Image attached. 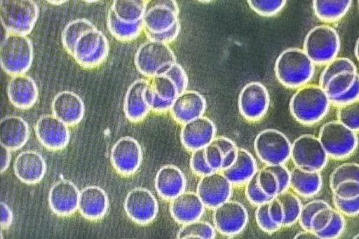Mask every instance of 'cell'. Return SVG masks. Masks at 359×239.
<instances>
[{"label": "cell", "mask_w": 359, "mask_h": 239, "mask_svg": "<svg viewBox=\"0 0 359 239\" xmlns=\"http://www.w3.org/2000/svg\"><path fill=\"white\" fill-rule=\"evenodd\" d=\"M36 132L41 143L50 149L64 148L69 139L68 125L55 116H43L39 120Z\"/></svg>", "instance_id": "obj_18"}, {"label": "cell", "mask_w": 359, "mask_h": 239, "mask_svg": "<svg viewBox=\"0 0 359 239\" xmlns=\"http://www.w3.org/2000/svg\"><path fill=\"white\" fill-rule=\"evenodd\" d=\"M257 172L245 183V196L251 204L256 206L268 203L273 198L266 195L259 186Z\"/></svg>", "instance_id": "obj_46"}, {"label": "cell", "mask_w": 359, "mask_h": 239, "mask_svg": "<svg viewBox=\"0 0 359 239\" xmlns=\"http://www.w3.org/2000/svg\"><path fill=\"white\" fill-rule=\"evenodd\" d=\"M291 145L282 132L267 128L257 134L254 149L258 158L266 165H284L290 158Z\"/></svg>", "instance_id": "obj_6"}, {"label": "cell", "mask_w": 359, "mask_h": 239, "mask_svg": "<svg viewBox=\"0 0 359 239\" xmlns=\"http://www.w3.org/2000/svg\"><path fill=\"white\" fill-rule=\"evenodd\" d=\"M109 53V44L107 37L95 27L81 36L71 55L81 67L93 69L102 64Z\"/></svg>", "instance_id": "obj_8"}, {"label": "cell", "mask_w": 359, "mask_h": 239, "mask_svg": "<svg viewBox=\"0 0 359 239\" xmlns=\"http://www.w3.org/2000/svg\"><path fill=\"white\" fill-rule=\"evenodd\" d=\"M107 27L111 34L116 39L128 41L137 38L144 30L143 21L126 22L119 20L109 8L107 15Z\"/></svg>", "instance_id": "obj_33"}, {"label": "cell", "mask_w": 359, "mask_h": 239, "mask_svg": "<svg viewBox=\"0 0 359 239\" xmlns=\"http://www.w3.org/2000/svg\"><path fill=\"white\" fill-rule=\"evenodd\" d=\"M354 54L355 56V58L358 60V39L356 40L355 48H354Z\"/></svg>", "instance_id": "obj_61"}, {"label": "cell", "mask_w": 359, "mask_h": 239, "mask_svg": "<svg viewBox=\"0 0 359 239\" xmlns=\"http://www.w3.org/2000/svg\"><path fill=\"white\" fill-rule=\"evenodd\" d=\"M330 206L323 200H313L302 205L298 221L304 230L311 231V221L313 215L320 209Z\"/></svg>", "instance_id": "obj_45"}, {"label": "cell", "mask_w": 359, "mask_h": 239, "mask_svg": "<svg viewBox=\"0 0 359 239\" xmlns=\"http://www.w3.org/2000/svg\"><path fill=\"white\" fill-rule=\"evenodd\" d=\"M322 185L323 179L318 171H306L296 167L290 170V188L297 195L313 197L318 193Z\"/></svg>", "instance_id": "obj_27"}, {"label": "cell", "mask_w": 359, "mask_h": 239, "mask_svg": "<svg viewBox=\"0 0 359 239\" xmlns=\"http://www.w3.org/2000/svg\"><path fill=\"white\" fill-rule=\"evenodd\" d=\"M204 156L206 163L213 171H221L223 154L212 142L204 148Z\"/></svg>", "instance_id": "obj_53"}, {"label": "cell", "mask_w": 359, "mask_h": 239, "mask_svg": "<svg viewBox=\"0 0 359 239\" xmlns=\"http://www.w3.org/2000/svg\"><path fill=\"white\" fill-rule=\"evenodd\" d=\"M148 2L147 0H115L110 8L119 20L126 22H136L142 20Z\"/></svg>", "instance_id": "obj_31"}, {"label": "cell", "mask_w": 359, "mask_h": 239, "mask_svg": "<svg viewBox=\"0 0 359 239\" xmlns=\"http://www.w3.org/2000/svg\"><path fill=\"white\" fill-rule=\"evenodd\" d=\"M1 58L5 67L11 64H16L18 69L20 64L24 66L30 59V48L28 42L20 36H11L5 41L1 50ZM18 71V69H16Z\"/></svg>", "instance_id": "obj_29"}, {"label": "cell", "mask_w": 359, "mask_h": 239, "mask_svg": "<svg viewBox=\"0 0 359 239\" xmlns=\"http://www.w3.org/2000/svg\"><path fill=\"white\" fill-rule=\"evenodd\" d=\"M110 160L118 173L124 176L132 175L142 163L141 146L135 139L129 136L123 137L112 146Z\"/></svg>", "instance_id": "obj_12"}, {"label": "cell", "mask_w": 359, "mask_h": 239, "mask_svg": "<svg viewBox=\"0 0 359 239\" xmlns=\"http://www.w3.org/2000/svg\"><path fill=\"white\" fill-rule=\"evenodd\" d=\"M359 78H358L351 88L340 96L330 100V104L341 106L358 100Z\"/></svg>", "instance_id": "obj_55"}, {"label": "cell", "mask_w": 359, "mask_h": 239, "mask_svg": "<svg viewBox=\"0 0 359 239\" xmlns=\"http://www.w3.org/2000/svg\"><path fill=\"white\" fill-rule=\"evenodd\" d=\"M14 170L17 177L23 182L34 184L43 177L45 173V163L38 153L25 151L16 158Z\"/></svg>", "instance_id": "obj_26"}, {"label": "cell", "mask_w": 359, "mask_h": 239, "mask_svg": "<svg viewBox=\"0 0 359 239\" xmlns=\"http://www.w3.org/2000/svg\"><path fill=\"white\" fill-rule=\"evenodd\" d=\"M332 202L335 210L344 216L355 217L359 213V196L352 198H341L332 194Z\"/></svg>", "instance_id": "obj_49"}, {"label": "cell", "mask_w": 359, "mask_h": 239, "mask_svg": "<svg viewBox=\"0 0 359 239\" xmlns=\"http://www.w3.org/2000/svg\"><path fill=\"white\" fill-rule=\"evenodd\" d=\"M191 170L198 176H203L214 172L206 163L204 156V148L192 151L190 158Z\"/></svg>", "instance_id": "obj_51"}, {"label": "cell", "mask_w": 359, "mask_h": 239, "mask_svg": "<svg viewBox=\"0 0 359 239\" xmlns=\"http://www.w3.org/2000/svg\"><path fill=\"white\" fill-rule=\"evenodd\" d=\"M27 138L25 123L17 117H8L0 123V142L6 149H15L23 145Z\"/></svg>", "instance_id": "obj_28"}, {"label": "cell", "mask_w": 359, "mask_h": 239, "mask_svg": "<svg viewBox=\"0 0 359 239\" xmlns=\"http://www.w3.org/2000/svg\"><path fill=\"white\" fill-rule=\"evenodd\" d=\"M358 78L359 75L357 71L340 72L328 80L323 90L331 100L348 91Z\"/></svg>", "instance_id": "obj_34"}, {"label": "cell", "mask_w": 359, "mask_h": 239, "mask_svg": "<svg viewBox=\"0 0 359 239\" xmlns=\"http://www.w3.org/2000/svg\"><path fill=\"white\" fill-rule=\"evenodd\" d=\"M258 170L254 156L246 149L238 148L234 163L221 172L232 185L244 184Z\"/></svg>", "instance_id": "obj_25"}, {"label": "cell", "mask_w": 359, "mask_h": 239, "mask_svg": "<svg viewBox=\"0 0 359 239\" xmlns=\"http://www.w3.org/2000/svg\"><path fill=\"white\" fill-rule=\"evenodd\" d=\"M212 142L219 149L223 156L232 149L237 148L231 139L224 136L215 137Z\"/></svg>", "instance_id": "obj_58"}, {"label": "cell", "mask_w": 359, "mask_h": 239, "mask_svg": "<svg viewBox=\"0 0 359 239\" xmlns=\"http://www.w3.org/2000/svg\"><path fill=\"white\" fill-rule=\"evenodd\" d=\"M170 200V212L177 223L199 219L204 213L205 207L195 192L183 191Z\"/></svg>", "instance_id": "obj_20"}, {"label": "cell", "mask_w": 359, "mask_h": 239, "mask_svg": "<svg viewBox=\"0 0 359 239\" xmlns=\"http://www.w3.org/2000/svg\"><path fill=\"white\" fill-rule=\"evenodd\" d=\"M215 135L216 127L213 121L201 116L182 124L180 139L185 149L193 151L205 148Z\"/></svg>", "instance_id": "obj_14"}, {"label": "cell", "mask_w": 359, "mask_h": 239, "mask_svg": "<svg viewBox=\"0 0 359 239\" xmlns=\"http://www.w3.org/2000/svg\"><path fill=\"white\" fill-rule=\"evenodd\" d=\"M294 239H318L317 235L311 231L304 230L297 233L294 237Z\"/></svg>", "instance_id": "obj_60"}, {"label": "cell", "mask_w": 359, "mask_h": 239, "mask_svg": "<svg viewBox=\"0 0 359 239\" xmlns=\"http://www.w3.org/2000/svg\"><path fill=\"white\" fill-rule=\"evenodd\" d=\"M6 2L2 9V15L6 26H17V23L22 24V26L26 18H33L34 13H28V8L31 7L29 5V1H9L11 6Z\"/></svg>", "instance_id": "obj_38"}, {"label": "cell", "mask_w": 359, "mask_h": 239, "mask_svg": "<svg viewBox=\"0 0 359 239\" xmlns=\"http://www.w3.org/2000/svg\"><path fill=\"white\" fill-rule=\"evenodd\" d=\"M346 180L359 181V165L344 163L337 166L330 176V186L332 191L338 184Z\"/></svg>", "instance_id": "obj_41"}, {"label": "cell", "mask_w": 359, "mask_h": 239, "mask_svg": "<svg viewBox=\"0 0 359 239\" xmlns=\"http://www.w3.org/2000/svg\"><path fill=\"white\" fill-rule=\"evenodd\" d=\"M332 194L341 198H352L359 196V181L346 180L340 182L332 191Z\"/></svg>", "instance_id": "obj_52"}, {"label": "cell", "mask_w": 359, "mask_h": 239, "mask_svg": "<svg viewBox=\"0 0 359 239\" xmlns=\"http://www.w3.org/2000/svg\"><path fill=\"white\" fill-rule=\"evenodd\" d=\"M340 49V39L337 31L328 25H318L306 34L303 50L315 64H327Z\"/></svg>", "instance_id": "obj_4"}, {"label": "cell", "mask_w": 359, "mask_h": 239, "mask_svg": "<svg viewBox=\"0 0 359 239\" xmlns=\"http://www.w3.org/2000/svg\"><path fill=\"white\" fill-rule=\"evenodd\" d=\"M186 178L182 170L173 165H165L157 172L154 185L158 194L165 200H172L186 188Z\"/></svg>", "instance_id": "obj_24"}, {"label": "cell", "mask_w": 359, "mask_h": 239, "mask_svg": "<svg viewBox=\"0 0 359 239\" xmlns=\"http://www.w3.org/2000/svg\"><path fill=\"white\" fill-rule=\"evenodd\" d=\"M270 97L266 88L258 81L243 86L238 99L240 114L249 121L261 119L267 112Z\"/></svg>", "instance_id": "obj_10"}, {"label": "cell", "mask_w": 359, "mask_h": 239, "mask_svg": "<svg viewBox=\"0 0 359 239\" xmlns=\"http://www.w3.org/2000/svg\"><path fill=\"white\" fill-rule=\"evenodd\" d=\"M290 158L296 168L320 172L327 165L328 156L317 137L304 134L292 143Z\"/></svg>", "instance_id": "obj_7"}, {"label": "cell", "mask_w": 359, "mask_h": 239, "mask_svg": "<svg viewBox=\"0 0 359 239\" xmlns=\"http://www.w3.org/2000/svg\"><path fill=\"white\" fill-rule=\"evenodd\" d=\"M95 28L94 25L86 19H77L67 25L62 34L65 48L72 54L77 41L87 32Z\"/></svg>", "instance_id": "obj_36"}, {"label": "cell", "mask_w": 359, "mask_h": 239, "mask_svg": "<svg viewBox=\"0 0 359 239\" xmlns=\"http://www.w3.org/2000/svg\"><path fill=\"white\" fill-rule=\"evenodd\" d=\"M238 147L226 153L222 158L221 171L229 168L236 161Z\"/></svg>", "instance_id": "obj_59"}, {"label": "cell", "mask_w": 359, "mask_h": 239, "mask_svg": "<svg viewBox=\"0 0 359 239\" xmlns=\"http://www.w3.org/2000/svg\"><path fill=\"white\" fill-rule=\"evenodd\" d=\"M215 229L209 222L199 219L184 224L177 233V238H215Z\"/></svg>", "instance_id": "obj_37"}, {"label": "cell", "mask_w": 359, "mask_h": 239, "mask_svg": "<svg viewBox=\"0 0 359 239\" xmlns=\"http://www.w3.org/2000/svg\"><path fill=\"white\" fill-rule=\"evenodd\" d=\"M328 157L341 159L351 156L358 144V132L337 120L324 123L318 137Z\"/></svg>", "instance_id": "obj_3"}, {"label": "cell", "mask_w": 359, "mask_h": 239, "mask_svg": "<svg viewBox=\"0 0 359 239\" xmlns=\"http://www.w3.org/2000/svg\"><path fill=\"white\" fill-rule=\"evenodd\" d=\"M344 71H357V68L349 58L344 57L334 58L323 70L319 78V86L323 88L330 78Z\"/></svg>", "instance_id": "obj_39"}, {"label": "cell", "mask_w": 359, "mask_h": 239, "mask_svg": "<svg viewBox=\"0 0 359 239\" xmlns=\"http://www.w3.org/2000/svg\"><path fill=\"white\" fill-rule=\"evenodd\" d=\"M285 0H249L250 7L257 14L270 17L278 13L286 4Z\"/></svg>", "instance_id": "obj_43"}, {"label": "cell", "mask_w": 359, "mask_h": 239, "mask_svg": "<svg viewBox=\"0 0 359 239\" xmlns=\"http://www.w3.org/2000/svg\"><path fill=\"white\" fill-rule=\"evenodd\" d=\"M268 205L269 202L257 206L255 210V220L259 228L271 234L278 231L282 227L275 224L271 219L268 213Z\"/></svg>", "instance_id": "obj_48"}, {"label": "cell", "mask_w": 359, "mask_h": 239, "mask_svg": "<svg viewBox=\"0 0 359 239\" xmlns=\"http://www.w3.org/2000/svg\"><path fill=\"white\" fill-rule=\"evenodd\" d=\"M134 62L140 73L152 78L163 74L177 59L168 44L149 39L137 50Z\"/></svg>", "instance_id": "obj_5"}, {"label": "cell", "mask_w": 359, "mask_h": 239, "mask_svg": "<svg viewBox=\"0 0 359 239\" xmlns=\"http://www.w3.org/2000/svg\"><path fill=\"white\" fill-rule=\"evenodd\" d=\"M274 71L282 85L287 88H299L306 85L313 78L315 67L303 50L289 48L277 57Z\"/></svg>", "instance_id": "obj_2"}, {"label": "cell", "mask_w": 359, "mask_h": 239, "mask_svg": "<svg viewBox=\"0 0 359 239\" xmlns=\"http://www.w3.org/2000/svg\"><path fill=\"white\" fill-rule=\"evenodd\" d=\"M109 203L106 192L100 186H88L79 191L78 210L87 219L102 218L108 210Z\"/></svg>", "instance_id": "obj_22"}, {"label": "cell", "mask_w": 359, "mask_h": 239, "mask_svg": "<svg viewBox=\"0 0 359 239\" xmlns=\"http://www.w3.org/2000/svg\"><path fill=\"white\" fill-rule=\"evenodd\" d=\"M268 213L271 219L282 227L284 212L281 203L276 196L269 202Z\"/></svg>", "instance_id": "obj_57"}, {"label": "cell", "mask_w": 359, "mask_h": 239, "mask_svg": "<svg viewBox=\"0 0 359 239\" xmlns=\"http://www.w3.org/2000/svg\"><path fill=\"white\" fill-rule=\"evenodd\" d=\"M330 104L323 88L319 85L306 84L293 94L289 107L297 121L304 125H313L326 116Z\"/></svg>", "instance_id": "obj_1"}, {"label": "cell", "mask_w": 359, "mask_h": 239, "mask_svg": "<svg viewBox=\"0 0 359 239\" xmlns=\"http://www.w3.org/2000/svg\"><path fill=\"white\" fill-rule=\"evenodd\" d=\"M180 23L178 21L175 24V25L172 27H171L170 29L167 31L158 34H152L148 32H145V34L149 40H153L168 44L169 43L173 41L177 37L180 32Z\"/></svg>", "instance_id": "obj_56"}, {"label": "cell", "mask_w": 359, "mask_h": 239, "mask_svg": "<svg viewBox=\"0 0 359 239\" xmlns=\"http://www.w3.org/2000/svg\"><path fill=\"white\" fill-rule=\"evenodd\" d=\"M337 116L339 123L358 132L359 130V100L339 106Z\"/></svg>", "instance_id": "obj_40"}, {"label": "cell", "mask_w": 359, "mask_h": 239, "mask_svg": "<svg viewBox=\"0 0 359 239\" xmlns=\"http://www.w3.org/2000/svg\"><path fill=\"white\" fill-rule=\"evenodd\" d=\"M127 216L140 225L151 223L156 217L158 205L153 193L142 187L135 188L127 194L123 204Z\"/></svg>", "instance_id": "obj_11"}, {"label": "cell", "mask_w": 359, "mask_h": 239, "mask_svg": "<svg viewBox=\"0 0 359 239\" xmlns=\"http://www.w3.org/2000/svg\"><path fill=\"white\" fill-rule=\"evenodd\" d=\"M232 186L221 171H214L201 177L196 193L205 207L214 209L230 199Z\"/></svg>", "instance_id": "obj_13"}, {"label": "cell", "mask_w": 359, "mask_h": 239, "mask_svg": "<svg viewBox=\"0 0 359 239\" xmlns=\"http://www.w3.org/2000/svg\"><path fill=\"white\" fill-rule=\"evenodd\" d=\"M149 81L139 78L128 87L123 102V109L126 118L131 122L142 121L151 111L145 99V90Z\"/></svg>", "instance_id": "obj_19"}, {"label": "cell", "mask_w": 359, "mask_h": 239, "mask_svg": "<svg viewBox=\"0 0 359 239\" xmlns=\"http://www.w3.org/2000/svg\"><path fill=\"white\" fill-rule=\"evenodd\" d=\"M331 206L319 210L311 221V231L315 234L323 230L330 223L334 212Z\"/></svg>", "instance_id": "obj_50"}, {"label": "cell", "mask_w": 359, "mask_h": 239, "mask_svg": "<svg viewBox=\"0 0 359 239\" xmlns=\"http://www.w3.org/2000/svg\"><path fill=\"white\" fill-rule=\"evenodd\" d=\"M79 191L71 182L62 180L51 188L49 203L52 210L60 216H68L78 210Z\"/></svg>", "instance_id": "obj_21"}, {"label": "cell", "mask_w": 359, "mask_h": 239, "mask_svg": "<svg viewBox=\"0 0 359 239\" xmlns=\"http://www.w3.org/2000/svg\"><path fill=\"white\" fill-rule=\"evenodd\" d=\"M351 4V0H315L313 1V9L320 20L332 22L343 18Z\"/></svg>", "instance_id": "obj_30"}, {"label": "cell", "mask_w": 359, "mask_h": 239, "mask_svg": "<svg viewBox=\"0 0 359 239\" xmlns=\"http://www.w3.org/2000/svg\"><path fill=\"white\" fill-rule=\"evenodd\" d=\"M36 88L31 80L18 77L11 81L8 93L11 101L20 107L31 106L36 99Z\"/></svg>", "instance_id": "obj_32"}, {"label": "cell", "mask_w": 359, "mask_h": 239, "mask_svg": "<svg viewBox=\"0 0 359 239\" xmlns=\"http://www.w3.org/2000/svg\"><path fill=\"white\" fill-rule=\"evenodd\" d=\"M344 216L334 210L332 217L328 225L321 231L316 233L320 239H334L339 237L345 228Z\"/></svg>", "instance_id": "obj_44"}, {"label": "cell", "mask_w": 359, "mask_h": 239, "mask_svg": "<svg viewBox=\"0 0 359 239\" xmlns=\"http://www.w3.org/2000/svg\"><path fill=\"white\" fill-rule=\"evenodd\" d=\"M206 109V101L198 91L186 90L179 93L169 109L173 119L180 124L203 115Z\"/></svg>", "instance_id": "obj_17"}, {"label": "cell", "mask_w": 359, "mask_h": 239, "mask_svg": "<svg viewBox=\"0 0 359 239\" xmlns=\"http://www.w3.org/2000/svg\"><path fill=\"white\" fill-rule=\"evenodd\" d=\"M53 116L67 125L78 124L83 118L85 106L81 97L71 91L57 94L53 102Z\"/></svg>", "instance_id": "obj_23"}, {"label": "cell", "mask_w": 359, "mask_h": 239, "mask_svg": "<svg viewBox=\"0 0 359 239\" xmlns=\"http://www.w3.org/2000/svg\"><path fill=\"white\" fill-rule=\"evenodd\" d=\"M212 210L214 228L223 235H236L244 230L248 224V211L238 201L229 199Z\"/></svg>", "instance_id": "obj_9"}, {"label": "cell", "mask_w": 359, "mask_h": 239, "mask_svg": "<svg viewBox=\"0 0 359 239\" xmlns=\"http://www.w3.org/2000/svg\"><path fill=\"white\" fill-rule=\"evenodd\" d=\"M178 95L176 86L166 76L161 74L151 78L145 90V99L151 111L163 113L169 111Z\"/></svg>", "instance_id": "obj_16"}, {"label": "cell", "mask_w": 359, "mask_h": 239, "mask_svg": "<svg viewBox=\"0 0 359 239\" xmlns=\"http://www.w3.org/2000/svg\"><path fill=\"white\" fill-rule=\"evenodd\" d=\"M276 197L281 203L284 212L282 227L290 226L295 224L298 221L302 206L297 195L287 190Z\"/></svg>", "instance_id": "obj_35"}, {"label": "cell", "mask_w": 359, "mask_h": 239, "mask_svg": "<svg viewBox=\"0 0 359 239\" xmlns=\"http://www.w3.org/2000/svg\"><path fill=\"white\" fill-rule=\"evenodd\" d=\"M179 11L175 1H157L147 10L143 17L144 32L158 34L170 29L179 21Z\"/></svg>", "instance_id": "obj_15"}, {"label": "cell", "mask_w": 359, "mask_h": 239, "mask_svg": "<svg viewBox=\"0 0 359 239\" xmlns=\"http://www.w3.org/2000/svg\"><path fill=\"white\" fill-rule=\"evenodd\" d=\"M276 176L278 181V194L290 188V170L283 164L266 165Z\"/></svg>", "instance_id": "obj_54"}, {"label": "cell", "mask_w": 359, "mask_h": 239, "mask_svg": "<svg viewBox=\"0 0 359 239\" xmlns=\"http://www.w3.org/2000/svg\"><path fill=\"white\" fill-rule=\"evenodd\" d=\"M257 183L262 191L269 197L278 194V181L276 175L266 165L257 170Z\"/></svg>", "instance_id": "obj_42"}, {"label": "cell", "mask_w": 359, "mask_h": 239, "mask_svg": "<svg viewBox=\"0 0 359 239\" xmlns=\"http://www.w3.org/2000/svg\"><path fill=\"white\" fill-rule=\"evenodd\" d=\"M163 74L173 82L178 94L187 90L189 81L188 76L184 68L177 62L168 67Z\"/></svg>", "instance_id": "obj_47"}]
</instances>
